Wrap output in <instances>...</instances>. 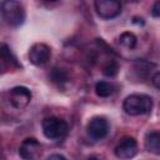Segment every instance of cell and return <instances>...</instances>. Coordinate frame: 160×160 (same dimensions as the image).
<instances>
[{
  "mask_svg": "<svg viewBox=\"0 0 160 160\" xmlns=\"http://www.w3.org/2000/svg\"><path fill=\"white\" fill-rule=\"evenodd\" d=\"M122 109L131 116L149 114L152 109V99L145 94H131L124 100Z\"/></svg>",
  "mask_w": 160,
  "mask_h": 160,
  "instance_id": "6da1fadb",
  "label": "cell"
},
{
  "mask_svg": "<svg viewBox=\"0 0 160 160\" xmlns=\"http://www.w3.org/2000/svg\"><path fill=\"white\" fill-rule=\"evenodd\" d=\"M1 14L4 20L11 28H19L25 21V9L21 2L8 0L1 2Z\"/></svg>",
  "mask_w": 160,
  "mask_h": 160,
  "instance_id": "7a4b0ae2",
  "label": "cell"
},
{
  "mask_svg": "<svg viewBox=\"0 0 160 160\" xmlns=\"http://www.w3.org/2000/svg\"><path fill=\"white\" fill-rule=\"evenodd\" d=\"M68 124L59 118H46L42 121V134L50 140H60L66 136Z\"/></svg>",
  "mask_w": 160,
  "mask_h": 160,
  "instance_id": "3957f363",
  "label": "cell"
},
{
  "mask_svg": "<svg viewBox=\"0 0 160 160\" xmlns=\"http://www.w3.org/2000/svg\"><path fill=\"white\" fill-rule=\"evenodd\" d=\"M96 14L101 19H112L121 12V4L115 0H96L95 1Z\"/></svg>",
  "mask_w": 160,
  "mask_h": 160,
  "instance_id": "277c9868",
  "label": "cell"
},
{
  "mask_svg": "<svg viewBox=\"0 0 160 160\" xmlns=\"http://www.w3.org/2000/svg\"><path fill=\"white\" fill-rule=\"evenodd\" d=\"M41 152H42V146L34 138L25 139L19 148V155L24 160H38Z\"/></svg>",
  "mask_w": 160,
  "mask_h": 160,
  "instance_id": "5b68a950",
  "label": "cell"
},
{
  "mask_svg": "<svg viewBox=\"0 0 160 160\" xmlns=\"http://www.w3.org/2000/svg\"><path fill=\"white\" fill-rule=\"evenodd\" d=\"M51 56V50L46 44L36 42L34 44L29 50V60L35 66H42L45 65Z\"/></svg>",
  "mask_w": 160,
  "mask_h": 160,
  "instance_id": "8992f818",
  "label": "cell"
},
{
  "mask_svg": "<svg viewBox=\"0 0 160 160\" xmlns=\"http://www.w3.org/2000/svg\"><path fill=\"white\" fill-rule=\"evenodd\" d=\"M9 99H10V104L15 109H24L25 106L29 105L31 100V92L25 86H15L10 90Z\"/></svg>",
  "mask_w": 160,
  "mask_h": 160,
  "instance_id": "52a82bcc",
  "label": "cell"
},
{
  "mask_svg": "<svg viewBox=\"0 0 160 160\" xmlns=\"http://www.w3.org/2000/svg\"><path fill=\"white\" fill-rule=\"evenodd\" d=\"M115 156L120 160L132 159L138 154V142L134 138H125L114 150Z\"/></svg>",
  "mask_w": 160,
  "mask_h": 160,
  "instance_id": "ba28073f",
  "label": "cell"
},
{
  "mask_svg": "<svg viewBox=\"0 0 160 160\" xmlns=\"http://www.w3.org/2000/svg\"><path fill=\"white\" fill-rule=\"evenodd\" d=\"M108 131H109V124L105 118L101 116L92 118L88 124V134L90 138L95 140L104 139L108 135Z\"/></svg>",
  "mask_w": 160,
  "mask_h": 160,
  "instance_id": "9c48e42d",
  "label": "cell"
},
{
  "mask_svg": "<svg viewBox=\"0 0 160 160\" xmlns=\"http://www.w3.org/2000/svg\"><path fill=\"white\" fill-rule=\"evenodd\" d=\"M145 149L154 154H160V134L158 131H150L145 135Z\"/></svg>",
  "mask_w": 160,
  "mask_h": 160,
  "instance_id": "30bf717a",
  "label": "cell"
},
{
  "mask_svg": "<svg viewBox=\"0 0 160 160\" xmlns=\"http://www.w3.org/2000/svg\"><path fill=\"white\" fill-rule=\"evenodd\" d=\"M50 79L52 82H55L58 85H62L69 80V74L62 68H54L50 72Z\"/></svg>",
  "mask_w": 160,
  "mask_h": 160,
  "instance_id": "8fae6325",
  "label": "cell"
},
{
  "mask_svg": "<svg viewBox=\"0 0 160 160\" xmlns=\"http://www.w3.org/2000/svg\"><path fill=\"white\" fill-rule=\"evenodd\" d=\"M95 92L100 98H109L114 94V86L108 81H98L95 85Z\"/></svg>",
  "mask_w": 160,
  "mask_h": 160,
  "instance_id": "7c38bea8",
  "label": "cell"
},
{
  "mask_svg": "<svg viewBox=\"0 0 160 160\" xmlns=\"http://www.w3.org/2000/svg\"><path fill=\"white\" fill-rule=\"evenodd\" d=\"M119 42L121 46H124L125 49H134L136 46L138 39L135 36V34L130 32V31H124L120 36H119Z\"/></svg>",
  "mask_w": 160,
  "mask_h": 160,
  "instance_id": "4fadbf2b",
  "label": "cell"
},
{
  "mask_svg": "<svg viewBox=\"0 0 160 160\" xmlns=\"http://www.w3.org/2000/svg\"><path fill=\"white\" fill-rule=\"evenodd\" d=\"M119 71V65L115 60H109L104 68H102V72L105 76H109V78H114Z\"/></svg>",
  "mask_w": 160,
  "mask_h": 160,
  "instance_id": "5bb4252c",
  "label": "cell"
},
{
  "mask_svg": "<svg viewBox=\"0 0 160 160\" xmlns=\"http://www.w3.org/2000/svg\"><path fill=\"white\" fill-rule=\"evenodd\" d=\"M151 15H152L154 18H159V16H160V2H159V1H155V2H154L152 10H151Z\"/></svg>",
  "mask_w": 160,
  "mask_h": 160,
  "instance_id": "9a60e30c",
  "label": "cell"
},
{
  "mask_svg": "<svg viewBox=\"0 0 160 160\" xmlns=\"http://www.w3.org/2000/svg\"><path fill=\"white\" fill-rule=\"evenodd\" d=\"M48 160H66V158L64 155H61V154H51L48 158Z\"/></svg>",
  "mask_w": 160,
  "mask_h": 160,
  "instance_id": "2e32d148",
  "label": "cell"
},
{
  "mask_svg": "<svg viewBox=\"0 0 160 160\" xmlns=\"http://www.w3.org/2000/svg\"><path fill=\"white\" fill-rule=\"evenodd\" d=\"M159 80H160V74L159 72H155V75H154V78H152V82H154V85H155V88L156 89H159Z\"/></svg>",
  "mask_w": 160,
  "mask_h": 160,
  "instance_id": "e0dca14e",
  "label": "cell"
},
{
  "mask_svg": "<svg viewBox=\"0 0 160 160\" xmlns=\"http://www.w3.org/2000/svg\"><path fill=\"white\" fill-rule=\"evenodd\" d=\"M88 160H101L100 158H96V156H90Z\"/></svg>",
  "mask_w": 160,
  "mask_h": 160,
  "instance_id": "ac0fdd59",
  "label": "cell"
},
{
  "mask_svg": "<svg viewBox=\"0 0 160 160\" xmlns=\"http://www.w3.org/2000/svg\"><path fill=\"white\" fill-rule=\"evenodd\" d=\"M2 69H4V66H2V62H0V72L2 71Z\"/></svg>",
  "mask_w": 160,
  "mask_h": 160,
  "instance_id": "d6986e66",
  "label": "cell"
}]
</instances>
